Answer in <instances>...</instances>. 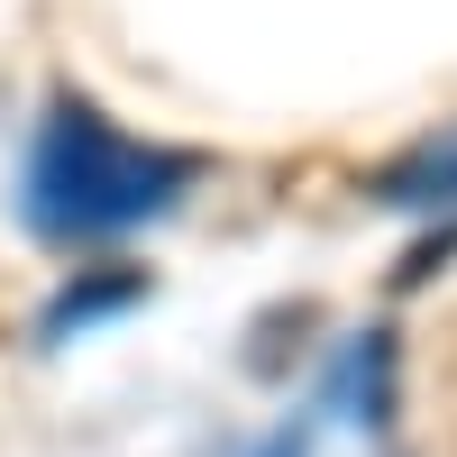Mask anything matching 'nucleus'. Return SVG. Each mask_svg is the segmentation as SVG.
Masks as SVG:
<instances>
[{
    "label": "nucleus",
    "mask_w": 457,
    "mask_h": 457,
    "mask_svg": "<svg viewBox=\"0 0 457 457\" xmlns=\"http://www.w3.org/2000/svg\"><path fill=\"white\" fill-rule=\"evenodd\" d=\"M193 183H202L193 146L129 137V129H110L92 101L55 92L46 129H37V156H28V220L46 228L55 247H92V238H129V228L165 220Z\"/></svg>",
    "instance_id": "f257e3e1"
},
{
    "label": "nucleus",
    "mask_w": 457,
    "mask_h": 457,
    "mask_svg": "<svg viewBox=\"0 0 457 457\" xmlns=\"http://www.w3.org/2000/svg\"><path fill=\"white\" fill-rule=\"evenodd\" d=\"M366 193H375V202H403V211H411V202H457V129H448V137H421L403 165L375 174Z\"/></svg>",
    "instance_id": "f03ea898"
},
{
    "label": "nucleus",
    "mask_w": 457,
    "mask_h": 457,
    "mask_svg": "<svg viewBox=\"0 0 457 457\" xmlns=\"http://www.w3.org/2000/svg\"><path fill=\"white\" fill-rule=\"evenodd\" d=\"M129 293H137V275H110V284H83V293H64L55 312H46V338H55V329H83L92 312H110V302H129Z\"/></svg>",
    "instance_id": "7ed1b4c3"
},
{
    "label": "nucleus",
    "mask_w": 457,
    "mask_h": 457,
    "mask_svg": "<svg viewBox=\"0 0 457 457\" xmlns=\"http://www.w3.org/2000/svg\"><path fill=\"white\" fill-rule=\"evenodd\" d=\"M265 457H302V448H293V439H275V448H265Z\"/></svg>",
    "instance_id": "20e7f679"
}]
</instances>
